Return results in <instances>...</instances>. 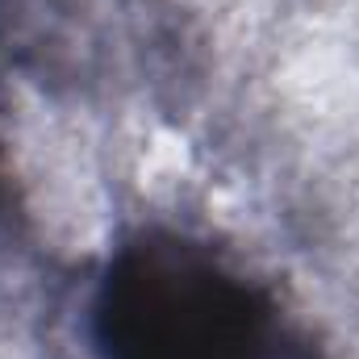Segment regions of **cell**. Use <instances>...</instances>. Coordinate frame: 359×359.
Returning <instances> with one entry per match:
<instances>
[{
	"label": "cell",
	"mask_w": 359,
	"mask_h": 359,
	"mask_svg": "<svg viewBox=\"0 0 359 359\" xmlns=\"http://www.w3.org/2000/svg\"><path fill=\"white\" fill-rule=\"evenodd\" d=\"M92 359H326L313 330L213 243L126 234L88 297Z\"/></svg>",
	"instance_id": "6da1fadb"
},
{
	"label": "cell",
	"mask_w": 359,
	"mask_h": 359,
	"mask_svg": "<svg viewBox=\"0 0 359 359\" xmlns=\"http://www.w3.org/2000/svg\"><path fill=\"white\" fill-rule=\"evenodd\" d=\"M17 13H21V0H0V63L8 59V42L17 38Z\"/></svg>",
	"instance_id": "7a4b0ae2"
},
{
	"label": "cell",
	"mask_w": 359,
	"mask_h": 359,
	"mask_svg": "<svg viewBox=\"0 0 359 359\" xmlns=\"http://www.w3.org/2000/svg\"><path fill=\"white\" fill-rule=\"evenodd\" d=\"M13 209V188H8V172H4V159H0V222L8 217Z\"/></svg>",
	"instance_id": "3957f363"
}]
</instances>
